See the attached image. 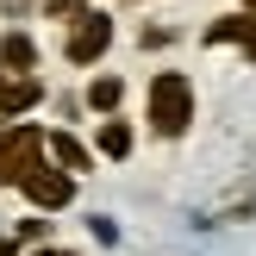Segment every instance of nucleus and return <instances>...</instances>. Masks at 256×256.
I'll return each instance as SVG.
<instances>
[{
	"label": "nucleus",
	"mask_w": 256,
	"mask_h": 256,
	"mask_svg": "<svg viewBox=\"0 0 256 256\" xmlns=\"http://www.w3.org/2000/svg\"><path fill=\"white\" fill-rule=\"evenodd\" d=\"M188 119H194V88H188V75H156V82H150V125H156L162 138H182Z\"/></svg>",
	"instance_id": "nucleus-1"
},
{
	"label": "nucleus",
	"mask_w": 256,
	"mask_h": 256,
	"mask_svg": "<svg viewBox=\"0 0 256 256\" xmlns=\"http://www.w3.org/2000/svg\"><path fill=\"white\" fill-rule=\"evenodd\" d=\"M88 100H94L100 112H106V106H119V82H112V75H100V82L88 88Z\"/></svg>",
	"instance_id": "nucleus-10"
},
{
	"label": "nucleus",
	"mask_w": 256,
	"mask_h": 256,
	"mask_svg": "<svg viewBox=\"0 0 256 256\" xmlns=\"http://www.w3.org/2000/svg\"><path fill=\"white\" fill-rule=\"evenodd\" d=\"M0 256H12V244H6V238H0Z\"/></svg>",
	"instance_id": "nucleus-11"
},
{
	"label": "nucleus",
	"mask_w": 256,
	"mask_h": 256,
	"mask_svg": "<svg viewBox=\"0 0 256 256\" xmlns=\"http://www.w3.org/2000/svg\"><path fill=\"white\" fill-rule=\"evenodd\" d=\"M50 150H56V162H62V169H88V150L75 144V138H50Z\"/></svg>",
	"instance_id": "nucleus-9"
},
{
	"label": "nucleus",
	"mask_w": 256,
	"mask_h": 256,
	"mask_svg": "<svg viewBox=\"0 0 256 256\" xmlns=\"http://www.w3.org/2000/svg\"><path fill=\"white\" fill-rule=\"evenodd\" d=\"M112 38V19L106 12H82V32H69V62H94Z\"/></svg>",
	"instance_id": "nucleus-4"
},
{
	"label": "nucleus",
	"mask_w": 256,
	"mask_h": 256,
	"mask_svg": "<svg viewBox=\"0 0 256 256\" xmlns=\"http://www.w3.org/2000/svg\"><path fill=\"white\" fill-rule=\"evenodd\" d=\"M0 62H6V69H32V62H38V50H32V38H6V44H0Z\"/></svg>",
	"instance_id": "nucleus-7"
},
{
	"label": "nucleus",
	"mask_w": 256,
	"mask_h": 256,
	"mask_svg": "<svg viewBox=\"0 0 256 256\" xmlns=\"http://www.w3.org/2000/svg\"><path fill=\"white\" fill-rule=\"evenodd\" d=\"M38 256H69V250H38Z\"/></svg>",
	"instance_id": "nucleus-12"
},
{
	"label": "nucleus",
	"mask_w": 256,
	"mask_h": 256,
	"mask_svg": "<svg viewBox=\"0 0 256 256\" xmlns=\"http://www.w3.org/2000/svg\"><path fill=\"white\" fill-rule=\"evenodd\" d=\"M100 150H106V156H132V132H125V125L112 119L106 132H100Z\"/></svg>",
	"instance_id": "nucleus-8"
},
{
	"label": "nucleus",
	"mask_w": 256,
	"mask_h": 256,
	"mask_svg": "<svg viewBox=\"0 0 256 256\" xmlns=\"http://www.w3.org/2000/svg\"><path fill=\"white\" fill-rule=\"evenodd\" d=\"M19 188H25V200H38V206H62V200L75 194L69 169H50V162H32V169L19 175Z\"/></svg>",
	"instance_id": "nucleus-3"
},
{
	"label": "nucleus",
	"mask_w": 256,
	"mask_h": 256,
	"mask_svg": "<svg viewBox=\"0 0 256 256\" xmlns=\"http://www.w3.org/2000/svg\"><path fill=\"white\" fill-rule=\"evenodd\" d=\"M44 94V88L32 82V75H19V69H6V82H0V112H25L32 100Z\"/></svg>",
	"instance_id": "nucleus-5"
},
{
	"label": "nucleus",
	"mask_w": 256,
	"mask_h": 256,
	"mask_svg": "<svg viewBox=\"0 0 256 256\" xmlns=\"http://www.w3.org/2000/svg\"><path fill=\"white\" fill-rule=\"evenodd\" d=\"M250 6H256V0H250Z\"/></svg>",
	"instance_id": "nucleus-13"
},
{
	"label": "nucleus",
	"mask_w": 256,
	"mask_h": 256,
	"mask_svg": "<svg viewBox=\"0 0 256 256\" xmlns=\"http://www.w3.org/2000/svg\"><path fill=\"white\" fill-rule=\"evenodd\" d=\"M38 150H44V132H32V125H0V182H19L38 162Z\"/></svg>",
	"instance_id": "nucleus-2"
},
{
	"label": "nucleus",
	"mask_w": 256,
	"mask_h": 256,
	"mask_svg": "<svg viewBox=\"0 0 256 256\" xmlns=\"http://www.w3.org/2000/svg\"><path fill=\"white\" fill-rule=\"evenodd\" d=\"M212 44H225V38H244V56L256 62V19H225V25H212Z\"/></svg>",
	"instance_id": "nucleus-6"
}]
</instances>
